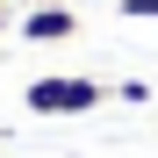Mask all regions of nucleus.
<instances>
[{
	"label": "nucleus",
	"mask_w": 158,
	"mask_h": 158,
	"mask_svg": "<svg viewBox=\"0 0 158 158\" xmlns=\"http://www.w3.org/2000/svg\"><path fill=\"white\" fill-rule=\"evenodd\" d=\"M108 101L101 79H79V72H50V79H29V94H22V108L29 115H86Z\"/></svg>",
	"instance_id": "nucleus-1"
},
{
	"label": "nucleus",
	"mask_w": 158,
	"mask_h": 158,
	"mask_svg": "<svg viewBox=\"0 0 158 158\" xmlns=\"http://www.w3.org/2000/svg\"><path fill=\"white\" fill-rule=\"evenodd\" d=\"M22 36L29 43H65V36H79V15L58 7V0H36V7L22 15Z\"/></svg>",
	"instance_id": "nucleus-2"
},
{
	"label": "nucleus",
	"mask_w": 158,
	"mask_h": 158,
	"mask_svg": "<svg viewBox=\"0 0 158 158\" xmlns=\"http://www.w3.org/2000/svg\"><path fill=\"white\" fill-rule=\"evenodd\" d=\"M115 101H129V108H144V101H151V86H144V79H122V86H115Z\"/></svg>",
	"instance_id": "nucleus-3"
},
{
	"label": "nucleus",
	"mask_w": 158,
	"mask_h": 158,
	"mask_svg": "<svg viewBox=\"0 0 158 158\" xmlns=\"http://www.w3.org/2000/svg\"><path fill=\"white\" fill-rule=\"evenodd\" d=\"M122 15L129 22H158V0H122Z\"/></svg>",
	"instance_id": "nucleus-4"
}]
</instances>
